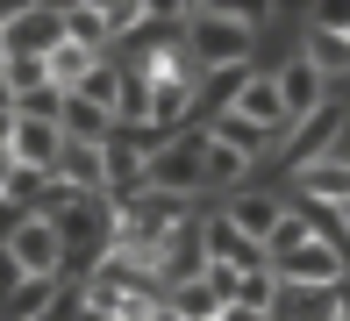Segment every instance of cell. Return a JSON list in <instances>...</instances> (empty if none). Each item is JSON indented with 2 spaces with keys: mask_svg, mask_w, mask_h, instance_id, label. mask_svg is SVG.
<instances>
[{
  "mask_svg": "<svg viewBox=\"0 0 350 321\" xmlns=\"http://www.w3.org/2000/svg\"><path fill=\"white\" fill-rule=\"evenodd\" d=\"M265 8H186V64L193 72H229L250 57Z\"/></svg>",
  "mask_w": 350,
  "mask_h": 321,
  "instance_id": "6da1fadb",
  "label": "cell"
},
{
  "mask_svg": "<svg viewBox=\"0 0 350 321\" xmlns=\"http://www.w3.org/2000/svg\"><path fill=\"white\" fill-rule=\"evenodd\" d=\"M0 243H8V257H14L22 279H57V271H65V243H57V229L43 214H22Z\"/></svg>",
  "mask_w": 350,
  "mask_h": 321,
  "instance_id": "7a4b0ae2",
  "label": "cell"
},
{
  "mask_svg": "<svg viewBox=\"0 0 350 321\" xmlns=\"http://www.w3.org/2000/svg\"><path fill=\"white\" fill-rule=\"evenodd\" d=\"M272 279L279 285H343V243L308 236V243H293V250L272 257Z\"/></svg>",
  "mask_w": 350,
  "mask_h": 321,
  "instance_id": "3957f363",
  "label": "cell"
},
{
  "mask_svg": "<svg viewBox=\"0 0 350 321\" xmlns=\"http://www.w3.org/2000/svg\"><path fill=\"white\" fill-rule=\"evenodd\" d=\"M0 36H8V57H51L65 43V8H14Z\"/></svg>",
  "mask_w": 350,
  "mask_h": 321,
  "instance_id": "277c9868",
  "label": "cell"
},
{
  "mask_svg": "<svg viewBox=\"0 0 350 321\" xmlns=\"http://www.w3.org/2000/svg\"><path fill=\"white\" fill-rule=\"evenodd\" d=\"M200 257H208V264H221V271H272L265 264V243H250V236H236L229 221H200Z\"/></svg>",
  "mask_w": 350,
  "mask_h": 321,
  "instance_id": "5b68a950",
  "label": "cell"
},
{
  "mask_svg": "<svg viewBox=\"0 0 350 321\" xmlns=\"http://www.w3.org/2000/svg\"><path fill=\"white\" fill-rule=\"evenodd\" d=\"M229 107H236V115H243L250 128H265V136H286V100H279V79H272V72L243 79Z\"/></svg>",
  "mask_w": 350,
  "mask_h": 321,
  "instance_id": "8992f818",
  "label": "cell"
},
{
  "mask_svg": "<svg viewBox=\"0 0 350 321\" xmlns=\"http://www.w3.org/2000/svg\"><path fill=\"white\" fill-rule=\"evenodd\" d=\"M322 93H329V79L314 72L308 57H293V64H286V72H279V100H286V128H293V122H314V115H322Z\"/></svg>",
  "mask_w": 350,
  "mask_h": 321,
  "instance_id": "52a82bcc",
  "label": "cell"
},
{
  "mask_svg": "<svg viewBox=\"0 0 350 321\" xmlns=\"http://www.w3.org/2000/svg\"><path fill=\"white\" fill-rule=\"evenodd\" d=\"M265 321H336V285H279Z\"/></svg>",
  "mask_w": 350,
  "mask_h": 321,
  "instance_id": "ba28073f",
  "label": "cell"
},
{
  "mask_svg": "<svg viewBox=\"0 0 350 321\" xmlns=\"http://www.w3.org/2000/svg\"><path fill=\"white\" fill-rule=\"evenodd\" d=\"M100 150H107V143H100ZM100 150H93V143H57L51 186H65V193H107V179H100Z\"/></svg>",
  "mask_w": 350,
  "mask_h": 321,
  "instance_id": "9c48e42d",
  "label": "cell"
},
{
  "mask_svg": "<svg viewBox=\"0 0 350 321\" xmlns=\"http://www.w3.org/2000/svg\"><path fill=\"white\" fill-rule=\"evenodd\" d=\"M300 193H308L314 207H350V157H314V165H300Z\"/></svg>",
  "mask_w": 350,
  "mask_h": 321,
  "instance_id": "30bf717a",
  "label": "cell"
},
{
  "mask_svg": "<svg viewBox=\"0 0 350 321\" xmlns=\"http://www.w3.org/2000/svg\"><path fill=\"white\" fill-rule=\"evenodd\" d=\"M57 136H65V143H93V150H100V143L115 136V115L93 107V100H79V93H65V107H57Z\"/></svg>",
  "mask_w": 350,
  "mask_h": 321,
  "instance_id": "8fae6325",
  "label": "cell"
},
{
  "mask_svg": "<svg viewBox=\"0 0 350 321\" xmlns=\"http://www.w3.org/2000/svg\"><path fill=\"white\" fill-rule=\"evenodd\" d=\"M279 214H286V207H279V200H265V193H236V200H229V214H221V221H229L236 236H250V243H272Z\"/></svg>",
  "mask_w": 350,
  "mask_h": 321,
  "instance_id": "7c38bea8",
  "label": "cell"
},
{
  "mask_svg": "<svg viewBox=\"0 0 350 321\" xmlns=\"http://www.w3.org/2000/svg\"><path fill=\"white\" fill-rule=\"evenodd\" d=\"M51 307H57V279H22L0 300V321H51Z\"/></svg>",
  "mask_w": 350,
  "mask_h": 321,
  "instance_id": "4fadbf2b",
  "label": "cell"
},
{
  "mask_svg": "<svg viewBox=\"0 0 350 321\" xmlns=\"http://www.w3.org/2000/svg\"><path fill=\"white\" fill-rule=\"evenodd\" d=\"M165 307L179 321H221V300L208 293V279H172L165 285Z\"/></svg>",
  "mask_w": 350,
  "mask_h": 321,
  "instance_id": "5bb4252c",
  "label": "cell"
},
{
  "mask_svg": "<svg viewBox=\"0 0 350 321\" xmlns=\"http://www.w3.org/2000/svg\"><path fill=\"white\" fill-rule=\"evenodd\" d=\"M208 143H221V150H236V157H258L272 136H265V128H250L243 115H236V107H221V115L208 122Z\"/></svg>",
  "mask_w": 350,
  "mask_h": 321,
  "instance_id": "9a60e30c",
  "label": "cell"
},
{
  "mask_svg": "<svg viewBox=\"0 0 350 321\" xmlns=\"http://www.w3.org/2000/svg\"><path fill=\"white\" fill-rule=\"evenodd\" d=\"M65 43H79V51L107 57V22H100V0H79V8H65Z\"/></svg>",
  "mask_w": 350,
  "mask_h": 321,
  "instance_id": "2e32d148",
  "label": "cell"
},
{
  "mask_svg": "<svg viewBox=\"0 0 350 321\" xmlns=\"http://www.w3.org/2000/svg\"><path fill=\"white\" fill-rule=\"evenodd\" d=\"M308 64H314L322 79L350 72V36H329V29H308Z\"/></svg>",
  "mask_w": 350,
  "mask_h": 321,
  "instance_id": "e0dca14e",
  "label": "cell"
},
{
  "mask_svg": "<svg viewBox=\"0 0 350 321\" xmlns=\"http://www.w3.org/2000/svg\"><path fill=\"white\" fill-rule=\"evenodd\" d=\"M100 22H107V43L115 36H136L150 22V0H100Z\"/></svg>",
  "mask_w": 350,
  "mask_h": 321,
  "instance_id": "ac0fdd59",
  "label": "cell"
},
{
  "mask_svg": "<svg viewBox=\"0 0 350 321\" xmlns=\"http://www.w3.org/2000/svg\"><path fill=\"white\" fill-rule=\"evenodd\" d=\"M0 79H8V93L22 100V93L51 86V64H43V57H8V64H0Z\"/></svg>",
  "mask_w": 350,
  "mask_h": 321,
  "instance_id": "d6986e66",
  "label": "cell"
},
{
  "mask_svg": "<svg viewBox=\"0 0 350 321\" xmlns=\"http://www.w3.org/2000/svg\"><path fill=\"white\" fill-rule=\"evenodd\" d=\"M308 29H329V36H350V0H322Z\"/></svg>",
  "mask_w": 350,
  "mask_h": 321,
  "instance_id": "ffe728a7",
  "label": "cell"
},
{
  "mask_svg": "<svg viewBox=\"0 0 350 321\" xmlns=\"http://www.w3.org/2000/svg\"><path fill=\"white\" fill-rule=\"evenodd\" d=\"M14 285H22V271H14V257H8V243H0V300H8Z\"/></svg>",
  "mask_w": 350,
  "mask_h": 321,
  "instance_id": "44dd1931",
  "label": "cell"
},
{
  "mask_svg": "<svg viewBox=\"0 0 350 321\" xmlns=\"http://www.w3.org/2000/svg\"><path fill=\"white\" fill-rule=\"evenodd\" d=\"M221 321H265L258 307H221Z\"/></svg>",
  "mask_w": 350,
  "mask_h": 321,
  "instance_id": "7402d4cb",
  "label": "cell"
},
{
  "mask_svg": "<svg viewBox=\"0 0 350 321\" xmlns=\"http://www.w3.org/2000/svg\"><path fill=\"white\" fill-rule=\"evenodd\" d=\"M336 321H350V279L336 285Z\"/></svg>",
  "mask_w": 350,
  "mask_h": 321,
  "instance_id": "603a6c76",
  "label": "cell"
},
{
  "mask_svg": "<svg viewBox=\"0 0 350 321\" xmlns=\"http://www.w3.org/2000/svg\"><path fill=\"white\" fill-rule=\"evenodd\" d=\"M0 115H14V93H8V79H0Z\"/></svg>",
  "mask_w": 350,
  "mask_h": 321,
  "instance_id": "cb8c5ba5",
  "label": "cell"
},
{
  "mask_svg": "<svg viewBox=\"0 0 350 321\" xmlns=\"http://www.w3.org/2000/svg\"><path fill=\"white\" fill-rule=\"evenodd\" d=\"M150 321H179V314H172V307H157V314H150Z\"/></svg>",
  "mask_w": 350,
  "mask_h": 321,
  "instance_id": "d4e9b609",
  "label": "cell"
},
{
  "mask_svg": "<svg viewBox=\"0 0 350 321\" xmlns=\"http://www.w3.org/2000/svg\"><path fill=\"white\" fill-rule=\"evenodd\" d=\"M336 229H343V236H350V207H343V214H336Z\"/></svg>",
  "mask_w": 350,
  "mask_h": 321,
  "instance_id": "484cf974",
  "label": "cell"
},
{
  "mask_svg": "<svg viewBox=\"0 0 350 321\" xmlns=\"http://www.w3.org/2000/svg\"><path fill=\"white\" fill-rule=\"evenodd\" d=\"M79 321H115V314H93V307H86V314H79Z\"/></svg>",
  "mask_w": 350,
  "mask_h": 321,
  "instance_id": "4316f807",
  "label": "cell"
},
{
  "mask_svg": "<svg viewBox=\"0 0 350 321\" xmlns=\"http://www.w3.org/2000/svg\"><path fill=\"white\" fill-rule=\"evenodd\" d=\"M0 64H8V36H0Z\"/></svg>",
  "mask_w": 350,
  "mask_h": 321,
  "instance_id": "83f0119b",
  "label": "cell"
}]
</instances>
